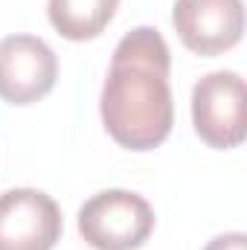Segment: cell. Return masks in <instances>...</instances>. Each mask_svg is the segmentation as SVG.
Wrapping results in <instances>:
<instances>
[{"label":"cell","instance_id":"6da1fadb","mask_svg":"<svg viewBox=\"0 0 247 250\" xmlns=\"http://www.w3.org/2000/svg\"><path fill=\"white\" fill-rule=\"evenodd\" d=\"M172 53L154 26H134L117 44L99 96L105 131L128 151L157 148L175 125Z\"/></svg>","mask_w":247,"mask_h":250},{"label":"cell","instance_id":"7a4b0ae2","mask_svg":"<svg viewBox=\"0 0 247 250\" xmlns=\"http://www.w3.org/2000/svg\"><path fill=\"white\" fill-rule=\"evenodd\" d=\"M151 233V204L128 189H102L79 209V236L93 250H137Z\"/></svg>","mask_w":247,"mask_h":250},{"label":"cell","instance_id":"3957f363","mask_svg":"<svg viewBox=\"0 0 247 250\" xmlns=\"http://www.w3.org/2000/svg\"><path fill=\"white\" fill-rule=\"evenodd\" d=\"M195 134L218 151L245 143V79L236 70H215L192 87Z\"/></svg>","mask_w":247,"mask_h":250},{"label":"cell","instance_id":"277c9868","mask_svg":"<svg viewBox=\"0 0 247 250\" xmlns=\"http://www.w3.org/2000/svg\"><path fill=\"white\" fill-rule=\"evenodd\" d=\"M59 79V59L38 35L0 38V99L9 105H32L44 99Z\"/></svg>","mask_w":247,"mask_h":250},{"label":"cell","instance_id":"5b68a950","mask_svg":"<svg viewBox=\"0 0 247 250\" xmlns=\"http://www.w3.org/2000/svg\"><path fill=\"white\" fill-rule=\"evenodd\" d=\"M62 209L41 189L0 192V250H53L62 239Z\"/></svg>","mask_w":247,"mask_h":250},{"label":"cell","instance_id":"8992f818","mask_svg":"<svg viewBox=\"0 0 247 250\" xmlns=\"http://www.w3.org/2000/svg\"><path fill=\"white\" fill-rule=\"evenodd\" d=\"M172 23L186 50L212 59L233 50L245 35L242 0H175Z\"/></svg>","mask_w":247,"mask_h":250},{"label":"cell","instance_id":"52a82bcc","mask_svg":"<svg viewBox=\"0 0 247 250\" xmlns=\"http://www.w3.org/2000/svg\"><path fill=\"white\" fill-rule=\"evenodd\" d=\"M120 0H47L53 29L67 41L99 38L117 15Z\"/></svg>","mask_w":247,"mask_h":250},{"label":"cell","instance_id":"ba28073f","mask_svg":"<svg viewBox=\"0 0 247 250\" xmlns=\"http://www.w3.org/2000/svg\"><path fill=\"white\" fill-rule=\"evenodd\" d=\"M204 250H247V236L245 233H221Z\"/></svg>","mask_w":247,"mask_h":250}]
</instances>
